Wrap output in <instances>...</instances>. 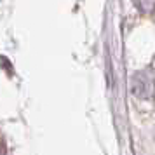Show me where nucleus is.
<instances>
[{
	"label": "nucleus",
	"mask_w": 155,
	"mask_h": 155,
	"mask_svg": "<svg viewBox=\"0 0 155 155\" xmlns=\"http://www.w3.org/2000/svg\"><path fill=\"white\" fill-rule=\"evenodd\" d=\"M131 92L138 99H152L155 96V71L152 68L136 71L131 78Z\"/></svg>",
	"instance_id": "obj_1"
},
{
	"label": "nucleus",
	"mask_w": 155,
	"mask_h": 155,
	"mask_svg": "<svg viewBox=\"0 0 155 155\" xmlns=\"http://www.w3.org/2000/svg\"><path fill=\"white\" fill-rule=\"evenodd\" d=\"M133 2L141 14H153L155 12V0H133Z\"/></svg>",
	"instance_id": "obj_2"
},
{
	"label": "nucleus",
	"mask_w": 155,
	"mask_h": 155,
	"mask_svg": "<svg viewBox=\"0 0 155 155\" xmlns=\"http://www.w3.org/2000/svg\"><path fill=\"white\" fill-rule=\"evenodd\" d=\"M5 152H7V147H5V143H4V140L0 138V155H5Z\"/></svg>",
	"instance_id": "obj_3"
}]
</instances>
